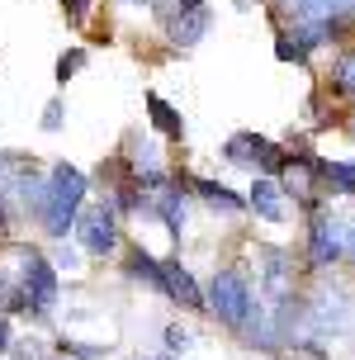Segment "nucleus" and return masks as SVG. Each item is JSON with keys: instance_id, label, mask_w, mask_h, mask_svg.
<instances>
[{"instance_id": "a211bd4d", "label": "nucleus", "mask_w": 355, "mask_h": 360, "mask_svg": "<svg viewBox=\"0 0 355 360\" xmlns=\"http://www.w3.org/2000/svg\"><path fill=\"white\" fill-rule=\"evenodd\" d=\"M10 342H15V337H10V318H5V313H0V356H5V351H10Z\"/></svg>"}, {"instance_id": "7ed1b4c3", "label": "nucleus", "mask_w": 355, "mask_h": 360, "mask_svg": "<svg viewBox=\"0 0 355 360\" xmlns=\"http://www.w3.org/2000/svg\"><path fill=\"white\" fill-rule=\"evenodd\" d=\"M86 190L90 180L76 171V166H53V180H48V204H43V214L38 223L48 228V237H67L76 228V218H81V204H86Z\"/></svg>"}, {"instance_id": "9d476101", "label": "nucleus", "mask_w": 355, "mask_h": 360, "mask_svg": "<svg viewBox=\"0 0 355 360\" xmlns=\"http://www.w3.org/2000/svg\"><path fill=\"white\" fill-rule=\"evenodd\" d=\"M327 95L341 109H355V48H341L332 57V72H327Z\"/></svg>"}, {"instance_id": "f3484780", "label": "nucleus", "mask_w": 355, "mask_h": 360, "mask_svg": "<svg viewBox=\"0 0 355 360\" xmlns=\"http://www.w3.org/2000/svg\"><path fill=\"white\" fill-rule=\"evenodd\" d=\"M43 128L53 133V128H62V105H48L43 109Z\"/></svg>"}, {"instance_id": "6e6552de", "label": "nucleus", "mask_w": 355, "mask_h": 360, "mask_svg": "<svg viewBox=\"0 0 355 360\" xmlns=\"http://www.w3.org/2000/svg\"><path fill=\"white\" fill-rule=\"evenodd\" d=\"M190 190H195L209 209H218V214H228V218H242L247 214V199L237 195V190H228V185H218V180H204V176H180Z\"/></svg>"}, {"instance_id": "4468645a", "label": "nucleus", "mask_w": 355, "mask_h": 360, "mask_svg": "<svg viewBox=\"0 0 355 360\" xmlns=\"http://www.w3.org/2000/svg\"><path fill=\"white\" fill-rule=\"evenodd\" d=\"M275 57H280V62H294V67H308V57H303V48L294 43V34L275 38Z\"/></svg>"}, {"instance_id": "2eb2a0df", "label": "nucleus", "mask_w": 355, "mask_h": 360, "mask_svg": "<svg viewBox=\"0 0 355 360\" xmlns=\"http://www.w3.org/2000/svg\"><path fill=\"white\" fill-rule=\"evenodd\" d=\"M86 67V53L81 48H71V53H62V62H57V81H71V76Z\"/></svg>"}, {"instance_id": "1a4fd4ad", "label": "nucleus", "mask_w": 355, "mask_h": 360, "mask_svg": "<svg viewBox=\"0 0 355 360\" xmlns=\"http://www.w3.org/2000/svg\"><path fill=\"white\" fill-rule=\"evenodd\" d=\"M166 299L180 304V308H195V313L204 308V289H199V280L180 266L176 256H166Z\"/></svg>"}, {"instance_id": "9b49d317", "label": "nucleus", "mask_w": 355, "mask_h": 360, "mask_svg": "<svg viewBox=\"0 0 355 360\" xmlns=\"http://www.w3.org/2000/svg\"><path fill=\"white\" fill-rule=\"evenodd\" d=\"M124 266H128V275H133V280H147V285L157 289V294H166V261H152V256L142 252V247H133Z\"/></svg>"}, {"instance_id": "f8f14e48", "label": "nucleus", "mask_w": 355, "mask_h": 360, "mask_svg": "<svg viewBox=\"0 0 355 360\" xmlns=\"http://www.w3.org/2000/svg\"><path fill=\"white\" fill-rule=\"evenodd\" d=\"M147 114H152V128H157L161 138H185V119H180V109H171L161 95H147Z\"/></svg>"}, {"instance_id": "f03ea898", "label": "nucleus", "mask_w": 355, "mask_h": 360, "mask_svg": "<svg viewBox=\"0 0 355 360\" xmlns=\"http://www.w3.org/2000/svg\"><path fill=\"white\" fill-rule=\"evenodd\" d=\"M346 237H351V218L332 209V204H318L308 214V242H303V261L308 270H337L346 266Z\"/></svg>"}, {"instance_id": "0eeeda50", "label": "nucleus", "mask_w": 355, "mask_h": 360, "mask_svg": "<svg viewBox=\"0 0 355 360\" xmlns=\"http://www.w3.org/2000/svg\"><path fill=\"white\" fill-rule=\"evenodd\" d=\"M247 209H256V218H266V223H289L294 199L284 195L280 176H256L251 180V195H247Z\"/></svg>"}, {"instance_id": "dca6fc26", "label": "nucleus", "mask_w": 355, "mask_h": 360, "mask_svg": "<svg viewBox=\"0 0 355 360\" xmlns=\"http://www.w3.org/2000/svg\"><path fill=\"white\" fill-rule=\"evenodd\" d=\"M185 346H190V327L171 323V327H166V351H185Z\"/></svg>"}, {"instance_id": "6ab92c4d", "label": "nucleus", "mask_w": 355, "mask_h": 360, "mask_svg": "<svg viewBox=\"0 0 355 360\" xmlns=\"http://www.w3.org/2000/svg\"><path fill=\"white\" fill-rule=\"evenodd\" d=\"M351 138H355V124H351Z\"/></svg>"}, {"instance_id": "f257e3e1", "label": "nucleus", "mask_w": 355, "mask_h": 360, "mask_svg": "<svg viewBox=\"0 0 355 360\" xmlns=\"http://www.w3.org/2000/svg\"><path fill=\"white\" fill-rule=\"evenodd\" d=\"M204 308H209L228 332H242L247 318H251V308H256V285H251V275L242 266H218L213 280H209V289H204Z\"/></svg>"}, {"instance_id": "20e7f679", "label": "nucleus", "mask_w": 355, "mask_h": 360, "mask_svg": "<svg viewBox=\"0 0 355 360\" xmlns=\"http://www.w3.org/2000/svg\"><path fill=\"white\" fill-rule=\"evenodd\" d=\"M223 162L242 166L251 176H280L289 152H284V143H270L266 133H232L223 143Z\"/></svg>"}, {"instance_id": "39448f33", "label": "nucleus", "mask_w": 355, "mask_h": 360, "mask_svg": "<svg viewBox=\"0 0 355 360\" xmlns=\"http://www.w3.org/2000/svg\"><path fill=\"white\" fill-rule=\"evenodd\" d=\"M19 285L29 294V313H48L57 304V270L43 252H19Z\"/></svg>"}, {"instance_id": "aec40b11", "label": "nucleus", "mask_w": 355, "mask_h": 360, "mask_svg": "<svg viewBox=\"0 0 355 360\" xmlns=\"http://www.w3.org/2000/svg\"><path fill=\"white\" fill-rule=\"evenodd\" d=\"M351 204H355V195H351Z\"/></svg>"}, {"instance_id": "423d86ee", "label": "nucleus", "mask_w": 355, "mask_h": 360, "mask_svg": "<svg viewBox=\"0 0 355 360\" xmlns=\"http://www.w3.org/2000/svg\"><path fill=\"white\" fill-rule=\"evenodd\" d=\"M76 237L86 242L90 256L114 252L119 247V209H114V199H105V204H95V209H86V214L76 218Z\"/></svg>"}, {"instance_id": "ddd939ff", "label": "nucleus", "mask_w": 355, "mask_h": 360, "mask_svg": "<svg viewBox=\"0 0 355 360\" xmlns=\"http://www.w3.org/2000/svg\"><path fill=\"white\" fill-rule=\"evenodd\" d=\"M322 185L332 199H351L355 195V162H322Z\"/></svg>"}]
</instances>
